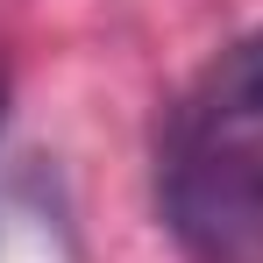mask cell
I'll use <instances>...</instances> for the list:
<instances>
[{
	"label": "cell",
	"instance_id": "6da1fadb",
	"mask_svg": "<svg viewBox=\"0 0 263 263\" xmlns=\"http://www.w3.org/2000/svg\"><path fill=\"white\" fill-rule=\"evenodd\" d=\"M164 214L199 263H263V135H192L164 178Z\"/></svg>",
	"mask_w": 263,
	"mask_h": 263
},
{
	"label": "cell",
	"instance_id": "7a4b0ae2",
	"mask_svg": "<svg viewBox=\"0 0 263 263\" xmlns=\"http://www.w3.org/2000/svg\"><path fill=\"white\" fill-rule=\"evenodd\" d=\"M192 135H263V29L220 50V64L206 71V92L192 107Z\"/></svg>",
	"mask_w": 263,
	"mask_h": 263
},
{
	"label": "cell",
	"instance_id": "3957f363",
	"mask_svg": "<svg viewBox=\"0 0 263 263\" xmlns=\"http://www.w3.org/2000/svg\"><path fill=\"white\" fill-rule=\"evenodd\" d=\"M0 114H7V86H0Z\"/></svg>",
	"mask_w": 263,
	"mask_h": 263
}]
</instances>
